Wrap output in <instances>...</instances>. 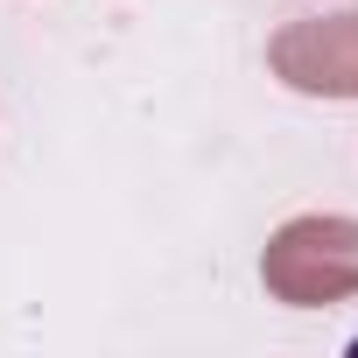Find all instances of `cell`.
<instances>
[{
	"label": "cell",
	"mask_w": 358,
	"mask_h": 358,
	"mask_svg": "<svg viewBox=\"0 0 358 358\" xmlns=\"http://www.w3.org/2000/svg\"><path fill=\"white\" fill-rule=\"evenodd\" d=\"M260 281L274 302L288 309H330L358 295V218H288L267 253H260Z\"/></svg>",
	"instance_id": "obj_1"
},
{
	"label": "cell",
	"mask_w": 358,
	"mask_h": 358,
	"mask_svg": "<svg viewBox=\"0 0 358 358\" xmlns=\"http://www.w3.org/2000/svg\"><path fill=\"white\" fill-rule=\"evenodd\" d=\"M267 71L309 99H358V8L288 22L267 43Z\"/></svg>",
	"instance_id": "obj_2"
}]
</instances>
